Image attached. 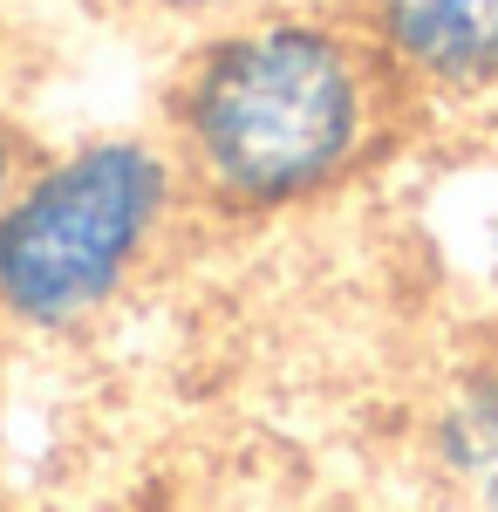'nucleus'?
Returning a JSON list of instances; mask_svg holds the SVG:
<instances>
[{"instance_id":"obj_1","label":"nucleus","mask_w":498,"mask_h":512,"mask_svg":"<svg viewBox=\"0 0 498 512\" xmlns=\"http://www.w3.org/2000/svg\"><path fill=\"white\" fill-rule=\"evenodd\" d=\"M403 82L328 0H267L198 28L164 82V144L192 205L267 219L314 205L383 151Z\"/></svg>"},{"instance_id":"obj_2","label":"nucleus","mask_w":498,"mask_h":512,"mask_svg":"<svg viewBox=\"0 0 498 512\" xmlns=\"http://www.w3.org/2000/svg\"><path fill=\"white\" fill-rule=\"evenodd\" d=\"M192 185L164 130H103L35 151L0 212V335L62 342L164 260Z\"/></svg>"},{"instance_id":"obj_3","label":"nucleus","mask_w":498,"mask_h":512,"mask_svg":"<svg viewBox=\"0 0 498 512\" xmlns=\"http://www.w3.org/2000/svg\"><path fill=\"white\" fill-rule=\"evenodd\" d=\"M403 96H492L498 0H348Z\"/></svg>"},{"instance_id":"obj_4","label":"nucleus","mask_w":498,"mask_h":512,"mask_svg":"<svg viewBox=\"0 0 498 512\" xmlns=\"http://www.w3.org/2000/svg\"><path fill=\"white\" fill-rule=\"evenodd\" d=\"M437 465L478 512H498V362L451 383L437 410Z\"/></svg>"},{"instance_id":"obj_5","label":"nucleus","mask_w":498,"mask_h":512,"mask_svg":"<svg viewBox=\"0 0 498 512\" xmlns=\"http://www.w3.org/2000/svg\"><path fill=\"white\" fill-rule=\"evenodd\" d=\"M253 7H267V0H123V14H144V21H164V28H219V21H239V14H253Z\"/></svg>"},{"instance_id":"obj_6","label":"nucleus","mask_w":498,"mask_h":512,"mask_svg":"<svg viewBox=\"0 0 498 512\" xmlns=\"http://www.w3.org/2000/svg\"><path fill=\"white\" fill-rule=\"evenodd\" d=\"M28 158H35V144L21 137V123H14V117H0V212H7V198H14V185H21Z\"/></svg>"},{"instance_id":"obj_7","label":"nucleus","mask_w":498,"mask_h":512,"mask_svg":"<svg viewBox=\"0 0 498 512\" xmlns=\"http://www.w3.org/2000/svg\"><path fill=\"white\" fill-rule=\"evenodd\" d=\"M14 76H21V55H14V35L0 28V117H7V103H14Z\"/></svg>"},{"instance_id":"obj_8","label":"nucleus","mask_w":498,"mask_h":512,"mask_svg":"<svg viewBox=\"0 0 498 512\" xmlns=\"http://www.w3.org/2000/svg\"><path fill=\"white\" fill-rule=\"evenodd\" d=\"M89 7H103V14H123V0H89Z\"/></svg>"},{"instance_id":"obj_9","label":"nucleus","mask_w":498,"mask_h":512,"mask_svg":"<svg viewBox=\"0 0 498 512\" xmlns=\"http://www.w3.org/2000/svg\"><path fill=\"white\" fill-rule=\"evenodd\" d=\"M492 267H498V212H492Z\"/></svg>"}]
</instances>
